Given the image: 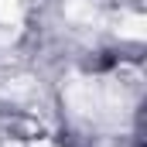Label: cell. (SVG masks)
I'll return each mask as SVG.
<instances>
[{"label": "cell", "mask_w": 147, "mask_h": 147, "mask_svg": "<svg viewBox=\"0 0 147 147\" xmlns=\"http://www.w3.org/2000/svg\"><path fill=\"white\" fill-rule=\"evenodd\" d=\"M65 99L75 116L89 123H120L123 113H130L137 99V82H123L120 75L113 79H75L65 89Z\"/></svg>", "instance_id": "cell-1"}, {"label": "cell", "mask_w": 147, "mask_h": 147, "mask_svg": "<svg viewBox=\"0 0 147 147\" xmlns=\"http://www.w3.org/2000/svg\"><path fill=\"white\" fill-rule=\"evenodd\" d=\"M0 147H55V144L48 140L45 127H38L34 120L10 116V120H0Z\"/></svg>", "instance_id": "cell-2"}, {"label": "cell", "mask_w": 147, "mask_h": 147, "mask_svg": "<svg viewBox=\"0 0 147 147\" xmlns=\"http://www.w3.org/2000/svg\"><path fill=\"white\" fill-rule=\"evenodd\" d=\"M21 28V0H0V31Z\"/></svg>", "instance_id": "cell-3"}]
</instances>
